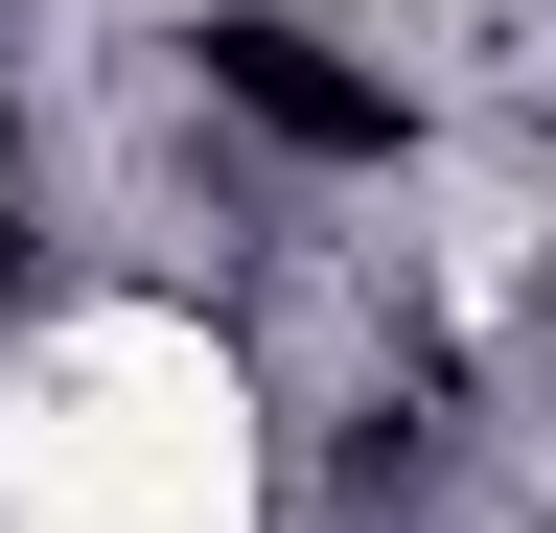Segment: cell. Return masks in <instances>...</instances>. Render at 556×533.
I'll return each mask as SVG.
<instances>
[{
    "mask_svg": "<svg viewBox=\"0 0 556 533\" xmlns=\"http://www.w3.org/2000/svg\"><path fill=\"white\" fill-rule=\"evenodd\" d=\"M208 93H232L255 140H302V163H394V93H371V71H325L302 24H208Z\"/></svg>",
    "mask_w": 556,
    "mask_h": 533,
    "instance_id": "6da1fadb",
    "label": "cell"
}]
</instances>
